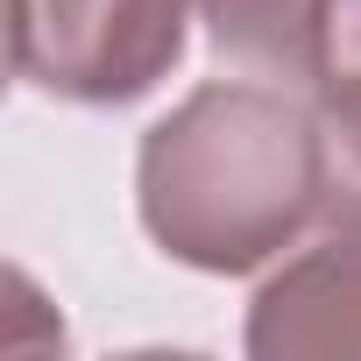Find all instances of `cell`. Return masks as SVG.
I'll return each mask as SVG.
<instances>
[{
  "label": "cell",
  "mask_w": 361,
  "mask_h": 361,
  "mask_svg": "<svg viewBox=\"0 0 361 361\" xmlns=\"http://www.w3.org/2000/svg\"><path fill=\"white\" fill-rule=\"evenodd\" d=\"M319 114L276 78H213L177 99L135 156L149 241L206 276H248L319 220Z\"/></svg>",
  "instance_id": "6da1fadb"
},
{
  "label": "cell",
  "mask_w": 361,
  "mask_h": 361,
  "mask_svg": "<svg viewBox=\"0 0 361 361\" xmlns=\"http://www.w3.org/2000/svg\"><path fill=\"white\" fill-rule=\"evenodd\" d=\"M319 114V220L326 234H361V71H326L312 92Z\"/></svg>",
  "instance_id": "5b68a950"
},
{
  "label": "cell",
  "mask_w": 361,
  "mask_h": 361,
  "mask_svg": "<svg viewBox=\"0 0 361 361\" xmlns=\"http://www.w3.org/2000/svg\"><path fill=\"white\" fill-rule=\"evenodd\" d=\"M333 71H361V0H333Z\"/></svg>",
  "instance_id": "8992f818"
},
{
  "label": "cell",
  "mask_w": 361,
  "mask_h": 361,
  "mask_svg": "<svg viewBox=\"0 0 361 361\" xmlns=\"http://www.w3.org/2000/svg\"><path fill=\"white\" fill-rule=\"evenodd\" d=\"M199 0H15V78L71 106H128L185 57Z\"/></svg>",
  "instance_id": "7a4b0ae2"
},
{
  "label": "cell",
  "mask_w": 361,
  "mask_h": 361,
  "mask_svg": "<svg viewBox=\"0 0 361 361\" xmlns=\"http://www.w3.org/2000/svg\"><path fill=\"white\" fill-rule=\"evenodd\" d=\"M206 36L227 64L319 92L333 71V0H199Z\"/></svg>",
  "instance_id": "277c9868"
},
{
  "label": "cell",
  "mask_w": 361,
  "mask_h": 361,
  "mask_svg": "<svg viewBox=\"0 0 361 361\" xmlns=\"http://www.w3.org/2000/svg\"><path fill=\"white\" fill-rule=\"evenodd\" d=\"M248 354H361V234H333L283 262L248 305Z\"/></svg>",
  "instance_id": "3957f363"
}]
</instances>
